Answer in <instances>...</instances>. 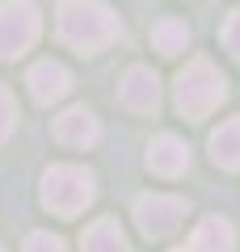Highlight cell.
<instances>
[{"mask_svg": "<svg viewBox=\"0 0 240 252\" xmlns=\"http://www.w3.org/2000/svg\"><path fill=\"white\" fill-rule=\"evenodd\" d=\"M211 160L219 164V168L236 172L240 168V118H223L219 126L211 130Z\"/></svg>", "mask_w": 240, "mask_h": 252, "instance_id": "cell-12", "label": "cell"}, {"mask_svg": "<svg viewBox=\"0 0 240 252\" xmlns=\"http://www.w3.org/2000/svg\"><path fill=\"white\" fill-rule=\"evenodd\" d=\"M80 252H131V240L118 227V219H93L80 231Z\"/></svg>", "mask_w": 240, "mask_h": 252, "instance_id": "cell-11", "label": "cell"}, {"mask_svg": "<svg viewBox=\"0 0 240 252\" xmlns=\"http://www.w3.org/2000/svg\"><path fill=\"white\" fill-rule=\"evenodd\" d=\"M186 219V198H173V193H143L135 202V223L148 240H164L173 235Z\"/></svg>", "mask_w": 240, "mask_h": 252, "instance_id": "cell-5", "label": "cell"}, {"mask_svg": "<svg viewBox=\"0 0 240 252\" xmlns=\"http://www.w3.org/2000/svg\"><path fill=\"white\" fill-rule=\"evenodd\" d=\"M55 34L80 55H97L122 38V21L114 17L106 0H59Z\"/></svg>", "mask_w": 240, "mask_h": 252, "instance_id": "cell-1", "label": "cell"}, {"mask_svg": "<svg viewBox=\"0 0 240 252\" xmlns=\"http://www.w3.org/2000/svg\"><path fill=\"white\" fill-rule=\"evenodd\" d=\"M164 93H160V76L143 63H131L118 80V105L131 109V114H156Z\"/></svg>", "mask_w": 240, "mask_h": 252, "instance_id": "cell-6", "label": "cell"}, {"mask_svg": "<svg viewBox=\"0 0 240 252\" xmlns=\"http://www.w3.org/2000/svg\"><path fill=\"white\" fill-rule=\"evenodd\" d=\"M21 252H68V244L55 231H30L26 244H21Z\"/></svg>", "mask_w": 240, "mask_h": 252, "instance_id": "cell-15", "label": "cell"}, {"mask_svg": "<svg viewBox=\"0 0 240 252\" xmlns=\"http://www.w3.org/2000/svg\"><path fill=\"white\" fill-rule=\"evenodd\" d=\"M13 126H17V101H13L9 84H0V147L9 143V135H13Z\"/></svg>", "mask_w": 240, "mask_h": 252, "instance_id": "cell-14", "label": "cell"}, {"mask_svg": "<svg viewBox=\"0 0 240 252\" xmlns=\"http://www.w3.org/2000/svg\"><path fill=\"white\" fill-rule=\"evenodd\" d=\"M190 252H236V227L219 215H206L190 235Z\"/></svg>", "mask_w": 240, "mask_h": 252, "instance_id": "cell-10", "label": "cell"}, {"mask_svg": "<svg viewBox=\"0 0 240 252\" xmlns=\"http://www.w3.org/2000/svg\"><path fill=\"white\" fill-rule=\"evenodd\" d=\"M152 46H156L160 55H181L190 46V26L181 17H160L156 26H152Z\"/></svg>", "mask_w": 240, "mask_h": 252, "instance_id": "cell-13", "label": "cell"}, {"mask_svg": "<svg viewBox=\"0 0 240 252\" xmlns=\"http://www.w3.org/2000/svg\"><path fill=\"white\" fill-rule=\"evenodd\" d=\"M148 168L156 172V177H181V172L190 168V143L177 135H156L148 147Z\"/></svg>", "mask_w": 240, "mask_h": 252, "instance_id": "cell-9", "label": "cell"}, {"mask_svg": "<svg viewBox=\"0 0 240 252\" xmlns=\"http://www.w3.org/2000/svg\"><path fill=\"white\" fill-rule=\"evenodd\" d=\"M42 34V13L34 0H4L0 4V59H21Z\"/></svg>", "mask_w": 240, "mask_h": 252, "instance_id": "cell-4", "label": "cell"}, {"mask_svg": "<svg viewBox=\"0 0 240 252\" xmlns=\"http://www.w3.org/2000/svg\"><path fill=\"white\" fill-rule=\"evenodd\" d=\"M219 42H223V51H232V59L240 63V9H232L228 21L219 26Z\"/></svg>", "mask_w": 240, "mask_h": 252, "instance_id": "cell-16", "label": "cell"}, {"mask_svg": "<svg viewBox=\"0 0 240 252\" xmlns=\"http://www.w3.org/2000/svg\"><path fill=\"white\" fill-rule=\"evenodd\" d=\"M173 101H177L181 118H190V122H202V118H211L215 109L228 101V80H223V72L215 67L211 59H190L186 67L177 72V89H173Z\"/></svg>", "mask_w": 240, "mask_h": 252, "instance_id": "cell-2", "label": "cell"}, {"mask_svg": "<svg viewBox=\"0 0 240 252\" xmlns=\"http://www.w3.org/2000/svg\"><path fill=\"white\" fill-rule=\"evenodd\" d=\"M26 84H30V97H34L38 105H55V101L68 97V89H72V72L63 67L59 59H38L34 67H30Z\"/></svg>", "mask_w": 240, "mask_h": 252, "instance_id": "cell-8", "label": "cell"}, {"mask_svg": "<svg viewBox=\"0 0 240 252\" xmlns=\"http://www.w3.org/2000/svg\"><path fill=\"white\" fill-rule=\"evenodd\" d=\"M181 252H186V248H181Z\"/></svg>", "mask_w": 240, "mask_h": 252, "instance_id": "cell-17", "label": "cell"}, {"mask_svg": "<svg viewBox=\"0 0 240 252\" xmlns=\"http://www.w3.org/2000/svg\"><path fill=\"white\" fill-rule=\"evenodd\" d=\"M97 139H101V122H97V114H93L89 105H68L55 118V143L84 152V147H93Z\"/></svg>", "mask_w": 240, "mask_h": 252, "instance_id": "cell-7", "label": "cell"}, {"mask_svg": "<svg viewBox=\"0 0 240 252\" xmlns=\"http://www.w3.org/2000/svg\"><path fill=\"white\" fill-rule=\"evenodd\" d=\"M42 206L59 219H76L97 202V177L84 164H51L42 172Z\"/></svg>", "mask_w": 240, "mask_h": 252, "instance_id": "cell-3", "label": "cell"}, {"mask_svg": "<svg viewBox=\"0 0 240 252\" xmlns=\"http://www.w3.org/2000/svg\"><path fill=\"white\" fill-rule=\"evenodd\" d=\"M0 252H4V248H0Z\"/></svg>", "mask_w": 240, "mask_h": 252, "instance_id": "cell-18", "label": "cell"}]
</instances>
